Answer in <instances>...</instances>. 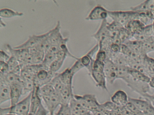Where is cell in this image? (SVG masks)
I'll use <instances>...</instances> for the list:
<instances>
[{
  "label": "cell",
  "instance_id": "6da1fadb",
  "mask_svg": "<svg viewBox=\"0 0 154 115\" xmlns=\"http://www.w3.org/2000/svg\"><path fill=\"white\" fill-rule=\"evenodd\" d=\"M105 64L101 62H99L95 60L93 63L92 68L91 71L89 72L90 75L94 80L95 83V86L101 88L102 90L108 91L107 86H106V77L105 74Z\"/></svg>",
  "mask_w": 154,
  "mask_h": 115
},
{
  "label": "cell",
  "instance_id": "7a4b0ae2",
  "mask_svg": "<svg viewBox=\"0 0 154 115\" xmlns=\"http://www.w3.org/2000/svg\"><path fill=\"white\" fill-rule=\"evenodd\" d=\"M31 95L29 93L27 95L25 98L20 101L14 106H11L10 107H6L0 109V113H10L15 115H26L30 113V105H31Z\"/></svg>",
  "mask_w": 154,
  "mask_h": 115
},
{
  "label": "cell",
  "instance_id": "3957f363",
  "mask_svg": "<svg viewBox=\"0 0 154 115\" xmlns=\"http://www.w3.org/2000/svg\"><path fill=\"white\" fill-rule=\"evenodd\" d=\"M74 98L87 111H89L91 113L100 110V103L98 102L95 95H90V94L84 95H75Z\"/></svg>",
  "mask_w": 154,
  "mask_h": 115
},
{
  "label": "cell",
  "instance_id": "277c9868",
  "mask_svg": "<svg viewBox=\"0 0 154 115\" xmlns=\"http://www.w3.org/2000/svg\"><path fill=\"white\" fill-rule=\"evenodd\" d=\"M43 104L48 111L49 115H55L56 110L61 105L60 99L57 91L48 95H41Z\"/></svg>",
  "mask_w": 154,
  "mask_h": 115
},
{
  "label": "cell",
  "instance_id": "5b68a950",
  "mask_svg": "<svg viewBox=\"0 0 154 115\" xmlns=\"http://www.w3.org/2000/svg\"><path fill=\"white\" fill-rule=\"evenodd\" d=\"M134 11L130 10L129 11H109V16L114 22L122 27H125L131 20H134Z\"/></svg>",
  "mask_w": 154,
  "mask_h": 115
},
{
  "label": "cell",
  "instance_id": "8992f818",
  "mask_svg": "<svg viewBox=\"0 0 154 115\" xmlns=\"http://www.w3.org/2000/svg\"><path fill=\"white\" fill-rule=\"evenodd\" d=\"M129 102L133 104L141 111L144 115H154V106L149 100L142 98H129Z\"/></svg>",
  "mask_w": 154,
  "mask_h": 115
},
{
  "label": "cell",
  "instance_id": "52a82bcc",
  "mask_svg": "<svg viewBox=\"0 0 154 115\" xmlns=\"http://www.w3.org/2000/svg\"><path fill=\"white\" fill-rule=\"evenodd\" d=\"M109 16V11L101 5H97L89 12L85 20L87 21H97L106 20Z\"/></svg>",
  "mask_w": 154,
  "mask_h": 115
},
{
  "label": "cell",
  "instance_id": "ba28073f",
  "mask_svg": "<svg viewBox=\"0 0 154 115\" xmlns=\"http://www.w3.org/2000/svg\"><path fill=\"white\" fill-rule=\"evenodd\" d=\"M49 34V31L42 35H32L30 36L26 41H25L23 44H20L18 46H16L17 49H33L35 47L39 46L42 42L44 41L45 39L47 38Z\"/></svg>",
  "mask_w": 154,
  "mask_h": 115
},
{
  "label": "cell",
  "instance_id": "9c48e42d",
  "mask_svg": "<svg viewBox=\"0 0 154 115\" xmlns=\"http://www.w3.org/2000/svg\"><path fill=\"white\" fill-rule=\"evenodd\" d=\"M55 77V75L50 73L46 69H42L38 72L34 79V85L37 87L41 88L42 86L51 83L52 80Z\"/></svg>",
  "mask_w": 154,
  "mask_h": 115
},
{
  "label": "cell",
  "instance_id": "30bf717a",
  "mask_svg": "<svg viewBox=\"0 0 154 115\" xmlns=\"http://www.w3.org/2000/svg\"><path fill=\"white\" fill-rule=\"evenodd\" d=\"M105 74H106V80L110 84H114L115 80H118V65L111 61L110 59L106 60L105 63Z\"/></svg>",
  "mask_w": 154,
  "mask_h": 115
},
{
  "label": "cell",
  "instance_id": "8fae6325",
  "mask_svg": "<svg viewBox=\"0 0 154 115\" xmlns=\"http://www.w3.org/2000/svg\"><path fill=\"white\" fill-rule=\"evenodd\" d=\"M5 45H6V48L7 49V50L9 51V53L11 54V56H14V58H16V59L19 61L21 65L26 61V60L27 58L29 56V55H30V53H29V49L12 48V47L8 44H5Z\"/></svg>",
  "mask_w": 154,
  "mask_h": 115
},
{
  "label": "cell",
  "instance_id": "7c38bea8",
  "mask_svg": "<svg viewBox=\"0 0 154 115\" xmlns=\"http://www.w3.org/2000/svg\"><path fill=\"white\" fill-rule=\"evenodd\" d=\"M92 38H95L98 41V44L110 39V33H109V23L106 20L102 21L101 26L98 29V31L92 35Z\"/></svg>",
  "mask_w": 154,
  "mask_h": 115
},
{
  "label": "cell",
  "instance_id": "4fadbf2b",
  "mask_svg": "<svg viewBox=\"0 0 154 115\" xmlns=\"http://www.w3.org/2000/svg\"><path fill=\"white\" fill-rule=\"evenodd\" d=\"M11 106H14L20 102L21 96L24 95L22 82L11 85Z\"/></svg>",
  "mask_w": 154,
  "mask_h": 115
},
{
  "label": "cell",
  "instance_id": "5bb4252c",
  "mask_svg": "<svg viewBox=\"0 0 154 115\" xmlns=\"http://www.w3.org/2000/svg\"><path fill=\"white\" fill-rule=\"evenodd\" d=\"M129 98H130L128 97L125 91H122V90H119L113 94L110 98V101L117 106L123 107V106H126V104L129 102Z\"/></svg>",
  "mask_w": 154,
  "mask_h": 115
},
{
  "label": "cell",
  "instance_id": "9a60e30c",
  "mask_svg": "<svg viewBox=\"0 0 154 115\" xmlns=\"http://www.w3.org/2000/svg\"><path fill=\"white\" fill-rule=\"evenodd\" d=\"M128 72H129L130 75L131 76V78H132V80H134V81H135V82L141 83H149V76L145 75V74L141 72V71H138V70L129 68H128Z\"/></svg>",
  "mask_w": 154,
  "mask_h": 115
},
{
  "label": "cell",
  "instance_id": "2e32d148",
  "mask_svg": "<svg viewBox=\"0 0 154 115\" xmlns=\"http://www.w3.org/2000/svg\"><path fill=\"white\" fill-rule=\"evenodd\" d=\"M100 110L105 115H120L119 106H117L111 101L100 104Z\"/></svg>",
  "mask_w": 154,
  "mask_h": 115
},
{
  "label": "cell",
  "instance_id": "e0dca14e",
  "mask_svg": "<svg viewBox=\"0 0 154 115\" xmlns=\"http://www.w3.org/2000/svg\"><path fill=\"white\" fill-rule=\"evenodd\" d=\"M74 74L72 72V71L69 68L65 69L64 71H62L60 73H58L60 80H61V82L64 83V86H70L73 87V77H74Z\"/></svg>",
  "mask_w": 154,
  "mask_h": 115
},
{
  "label": "cell",
  "instance_id": "ac0fdd59",
  "mask_svg": "<svg viewBox=\"0 0 154 115\" xmlns=\"http://www.w3.org/2000/svg\"><path fill=\"white\" fill-rule=\"evenodd\" d=\"M7 101H11V86L0 80V103L2 104Z\"/></svg>",
  "mask_w": 154,
  "mask_h": 115
},
{
  "label": "cell",
  "instance_id": "d6986e66",
  "mask_svg": "<svg viewBox=\"0 0 154 115\" xmlns=\"http://www.w3.org/2000/svg\"><path fill=\"white\" fill-rule=\"evenodd\" d=\"M130 11H137V12H152L154 11V1H145L141 4L137 5L136 7H132L130 8Z\"/></svg>",
  "mask_w": 154,
  "mask_h": 115
},
{
  "label": "cell",
  "instance_id": "ffe728a7",
  "mask_svg": "<svg viewBox=\"0 0 154 115\" xmlns=\"http://www.w3.org/2000/svg\"><path fill=\"white\" fill-rule=\"evenodd\" d=\"M0 80H2V81L6 83H7L9 86L12 85V84L18 83L22 82L21 75L12 73V72H9L7 75H4V76H0Z\"/></svg>",
  "mask_w": 154,
  "mask_h": 115
},
{
  "label": "cell",
  "instance_id": "44dd1931",
  "mask_svg": "<svg viewBox=\"0 0 154 115\" xmlns=\"http://www.w3.org/2000/svg\"><path fill=\"white\" fill-rule=\"evenodd\" d=\"M7 64H8V66H9L10 72L17 74V75H21L22 69V65H21L20 62L16 58H14V56H11L9 61L7 62Z\"/></svg>",
  "mask_w": 154,
  "mask_h": 115
},
{
  "label": "cell",
  "instance_id": "7402d4cb",
  "mask_svg": "<svg viewBox=\"0 0 154 115\" xmlns=\"http://www.w3.org/2000/svg\"><path fill=\"white\" fill-rule=\"evenodd\" d=\"M64 60H65V58L57 57V59H56V60L49 65V67H48V71L54 75H57V71H59L60 69L61 68V67L62 65H63V64H64Z\"/></svg>",
  "mask_w": 154,
  "mask_h": 115
},
{
  "label": "cell",
  "instance_id": "603a6c76",
  "mask_svg": "<svg viewBox=\"0 0 154 115\" xmlns=\"http://www.w3.org/2000/svg\"><path fill=\"white\" fill-rule=\"evenodd\" d=\"M24 13L13 11L9 8H2L0 10V17L1 18H12L14 17H22Z\"/></svg>",
  "mask_w": 154,
  "mask_h": 115
},
{
  "label": "cell",
  "instance_id": "cb8c5ba5",
  "mask_svg": "<svg viewBox=\"0 0 154 115\" xmlns=\"http://www.w3.org/2000/svg\"><path fill=\"white\" fill-rule=\"evenodd\" d=\"M142 42V51L144 54L154 52V37H151L145 39Z\"/></svg>",
  "mask_w": 154,
  "mask_h": 115
},
{
  "label": "cell",
  "instance_id": "d4e9b609",
  "mask_svg": "<svg viewBox=\"0 0 154 115\" xmlns=\"http://www.w3.org/2000/svg\"><path fill=\"white\" fill-rule=\"evenodd\" d=\"M55 115H72V110H71L69 104L60 105L59 107V110L55 113Z\"/></svg>",
  "mask_w": 154,
  "mask_h": 115
},
{
  "label": "cell",
  "instance_id": "484cf974",
  "mask_svg": "<svg viewBox=\"0 0 154 115\" xmlns=\"http://www.w3.org/2000/svg\"><path fill=\"white\" fill-rule=\"evenodd\" d=\"M109 59L108 57V55L107 53H106V51H104L103 49H99V51L96 54V57H95V60L97 61H99V62H101V63H105L106 62V60Z\"/></svg>",
  "mask_w": 154,
  "mask_h": 115
},
{
  "label": "cell",
  "instance_id": "4316f807",
  "mask_svg": "<svg viewBox=\"0 0 154 115\" xmlns=\"http://www.w3.org/2000/svg\"><path fill=\"white\" fill-rule=\"evenodd\" d=\"M82 68H84V66L82 65L81 62L79 61V59L78 58V59L75 60V62L74 63V64L70 68V70L74 75H75V74H76L79 71H80Z\"/></svg>",
  "mask_w": 154,
  "mask_h": 115
},
{
  "label": "cell",
  "instance_id": "83f0119b",
  "mask_svg": "<svg viewBox=\"0 0 154 115\" xmlns=\"http://www.w3.org/2000/svg\"><path fill=\"white\" fill-rule=\"evenodd\" d=\"M10 72L8 64L0 61V76H4Z\"/></svg>",
  "mask_w": 154,
  "mask_h": 115
},
{
  "label": "cell",
  "instance_id": "f1b7e54d",
  "mask_svg": "<svg viewBox=\"0 0 154 115\" xmlns=\"http://www.w3.org/2000/svg\"><path fill=\"white\" fill-rule=\"evenodd\" d=\"M11 56V54L7 53V52H5L4 50H1V51H0V61L7 63L9 61Z\"/></svg>",
  "mask_w": 154,
  "mask_h": 115
},
{
  "label": "cell",
  "instance_id": "f546056e",
  "mask_svg": "<svg viewBox=\"0 0 154 115\" xmlns=\"http://www.w3.org/2000/svg\"><path fill=\"white\" fill-rule=\"evenodd\" d=\"M92 115H105V114H104V113H103V112H102L100 110H97V111H95V112H93Z\"/></svg>",
  "mask_w": 154,
  "mask_h": 115
},
{
  "label": "cell",
  "instance_id": "4dcf8cb0",
  "mask_svg": "<svg viewBox=\"0 0 154 115\" xmlns=\"http://www.w3.org/2000/svg\"><path fill=\"white\" fill-rule=\"evenodd\" d=\"M1 115H15L13 114V113H0Z\"/></svg>",
  "mask_w": 154,
  "mask_h": 115
},
{
  "label": "cell",
  "instance_id": "1f68e13d",
  "mask_svg": "<svg viewBox=\"0 0 154 115\" xmlns=\"http://www.w3.org/2000/svg\"><path fill=\"white\" fill-rule=\"evenodd\" d=\"M26 115H34V114H33V113H28V114H26Z\"/></svg>",
  "mask_w": 154,
  "mask_h": 115
}]
</instances>
